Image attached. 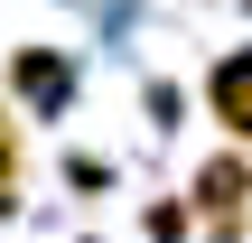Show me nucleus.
<instances>
[{"label":"nucleus","mask_w":252,"mask_h":243,"mask_svg":"<svg viewBox=\"0 0 252 243\" xmlns=\"http://www.w3.org/2000/svg\"><path fill=\"white\" fill-rule=\"evenodd\" d=\"M187 206L215 225V243H243V215H252V150H215L187 187Z\"/></svg>","instance_id":"1"},{"label":"nucleus","mask_w":252,"mask_h":243,"mask_svg":"<svg viewBox=\"0 0 252 243\" xmlns=\"http://www.w3.org/2000/svg\"><path fill=\"white\" fill-rule=\"evenodd\" d=\"M9 84H19L28 112H65V103H75V56H56V47H19V56H9Z\"/></svg>","instance_id":"2"},{"label":"nucleus","mask_w":252,"mask_h":243,"mask_svg":"<svg viewBox=\"0 0 252 243\" xmlns=\"http://www.w3.org/2000/svg\"><path fill=\"white\" fill-rule=\"evenodd\" d=\"M206 112L234 131V150H252V47H234V56L206 75Z\"/></svg>","instance_id":"3"},{"label":"nucleus","mask_w":252,"mask_h":243,"mask_svg":"<svg viewBox=\"0 0 252 243\" xmlns=\"http://www.w3.org/2000/svg\"><path fill=\"white\" fill-rule=\"evenodd\" d=\"M187 225H196L187 197H159V206H150V243H187Z\"/></svg>","instance_id":"4"},{"label":"nucleus","mask_w":252,"mask_h":243,"mask_svg":"<svg viewBox=\"0 0 252 243\" xmlns=\"http://www.w3.org/2000/svg\"><path fill=\"white\" fill-rule=\"evenodd\" d=\"M0 197H19V122L0 112Z\"/></svg>","instance_id":"5"}]
</instances>
